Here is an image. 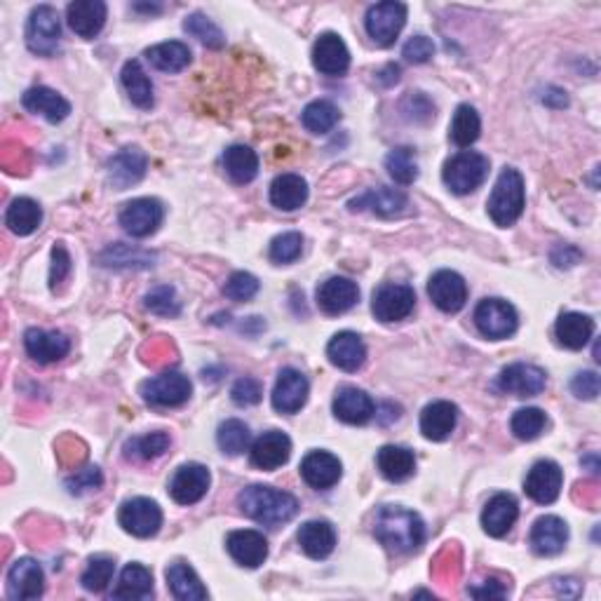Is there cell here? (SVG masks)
Segmentation results:
<instances>
[{
	"label": "cell",
	"instance_id": "23",
	"mask_svg": "<svg viewBox=\"0 0 601 601\" xmlns=\"http://www.w3.org/2000/svg\"><path fill=\"white\" fill-rule=\"evenodd\" d=\"M226 548L235 562L245 566V569H259L268 557V540L263 538V533L254 529L233 531L226 540Z\"/></svg>",
	"mask_w": 601,
	"mask_h": 601
},
{
	"label": "cell",
	"instance_id": "18",
	"mask_svg": "<svg viewBox=\"0 0 601 601\" xmlns=\"http://www.w3.org/2000/svg\"><path fill=\"white\" fill-rule=\"evenodd\" d=\"M8 592L12 599H38L45 592V573L31 557L17 559L8 573Z\"/></svg>",
	"mask_w": 601,
	"mask_h": 601
},
{
	"label": "cell",
	"instance_id": "7",
	"mask_svg": "<svg viewBox=\"0 0 601 601\" xmlns=\"http://www.w3.org/2000/svg\"><path fill=\"white\" fill-rule=\"evenodd\" d=\"M404 24H407V5L395 3V0L371 5L367 12V19H364L369 38L381 47L393 45L397 36L402 33Z\"/></svg>",
	"mask_w": 601,
	"mask_h": 601
},
{
	"label": "cell",
	"instance_id": "38",
	"mask_svg": "<svg viewBox=\"0 0 601 601\" xmlns=\"http://www.w3.org/2000/svg\"><path fill=\"white\" fill-rule=\"evenodd\" d=\"M146 59L151 62L153 69L162 73H179L191 64V50H188V45L179 43V40H170V43L148 47Z\"/></svg>",
	"mask_w": 601,
	"mask_h": 601
},
{
	"label": "cell",
	"instance_id": "21",
	"mask_svg": "<svg viewBox=\"0 0 601 601\" xmlns=\"http://www.w3.org/2000/svg\"><path fill=\"white\" fill-rule=\"evenodd\" d=\"M531 548L540 557H555L564 550L566 540H569V526L564 519L555 515H545L536 519L531 526Z\"/></svg>",
	"mask_w": 601,
	"mask_h": 601
},
{
	"label": "cell",
	"instance_id": "32",
	"mask_svg": "<svg viewBox=\"0 0 601 601\" xmlns=\"http://www.w3.org/2000/svg\"><path fill=\"white\" fill-rule=\"evenodd\" d=\"M327 357L341 371H357L367 360V346L355 332H339L329 341Z\"/></svg>",
	"mask_w": 601,
	"mask_h": 601
},
{
	"label": "cell",
	"instance_id": "16",
	"mask_svg": "<svg viewBox=\"0 0 601 601\" xmlns=\"http://www.w3.org/2000/svg\"><path fill=\"white\" fill-rule=\"evenodd\" d=\"M209 482V470L200 463H188L181 465V468L174 472L172 482H170V496L177 501L179 505H193L205 498Z\"/></svg>",
	"mask_w": 601,
	"mask_h": 601
},
{
	"label": "cell",
	"instance_id": "36",
	"mask_svg": "<svg viewBox=\"0 0 601 601\" xmlns=\"http://www.w3.org/2000/svg\"><path fill=\"white\" fill-rule=\"evenodd\" d=\"M555 334L564 348L580 350L592 339L594 320L590 315H583V313H564L557 320Z\"/></svg>",
	"mask_w": 601,
	"mask_h": 601
},
{
	"label": "cell",
	"instance_id": "52",
	"mask_svg": "<svg viewBox=\"0 0 601 601\" xmlns=\"http://www.w3.org/2000/svg\"><path fill=\"white\" fill-rule=\"evenodd\" d=\"M101 266H111V268H127V266H153V254L148 256L146 252H134L130 256V247L125 245H113L108 247L104 254L99 256Z\"/></svg>",
	"mask_w": 601,
	"mask_h": 601
},
{
	"label": "cell",
	"instance_id": "39",
	"mask_svg": "<svg viewBox=\"0 0 601 601\" xmlns=\"http://www.w3.org/2000/svg\"><path fill=\"white\" fill-rule=\"evenodd\" d=\"M167 585L174 597L179 601H202L207 599V587L200 583L198 573H195L191 566L184 562L172 564L167 569Z\"/></svg>",
	"mask_w": 601,
	"mask_h": 601
},
{
	"label": "cell",
	"instance_id": "13",
	"mask_svg": "<svg viewBox=\"0 0 601 601\" xmlns=\"http://www.w3.org/2000/svg\"><path fill=\"white\" fill-rule=\"evenodd\" d=\"M545 383H548L545 371L526 362L510 364L498 376V388L515 397H536L545 390Z\"/></svg>",
	"mask_w": 601,
	"mask_h": 601
},
{
	"label": "cell",
	"instance_id": "11",
	"mask_svg": "<svg viewBox=\"0 0 601 601\" xmlns=\"http://www.w3.org/2000/svg\"><path fill=\"white\" fill-rule=\"evenodd\" d=\"M120 526L137 538H151L162 526V510L151 498H132L120 508Z\"/></svg>",
	"mask_w": 601,
	"mask_h": 601
},
{
	"label": "cell",
	"instance_id": "51",
	"mask_svg": "<svg viewBox=\"0 0 601 601\" xmlns=\"http://www.w3.org/2000/svg\"><path fill=\"white\" fill-rule=\"evenodd\" d=\"M303 252V238L301 233H282L275 238L273 242H270V261L273 263H294L296 259H299Z\"/></svg>",
	"mask_w": 601,
	"mask_h": 601
},
{
	"label": "cell",
	"instance_id": "12",
	"mask_svg": "<svg viewBox=\"0 0 601 601\" xmlns=\"http://www.w3.org/2000/svg\"><path fill=\"white\" fill-rule=\"evenodd\" d=\"M562 484L564 472L555 461H538L526 475L524 491L538 505H550L562 494Z\"/></svg>",
	"mask_w": 601,
	"mask_h": 601
},
{
	"label": "cell",
	"instance_id": "19",
	"mask_svg": "<svg viewBox=\"0 0 601 601\" xmlns=\"http://www.w3.org/2000/svg\"><path fill=\"white\" fill-rule=\"evenodd\" d=\"M313 64L324 76H343L350 66V52L339 33H322L313 45Z\"/></svg>",
	"mask_w": 601,
	"mask_h": 601
},
{
	"label": "cell",
	"instance_id": "56",
	"mask_svg": "<svg viewBox=\"0 0 601 601\" xmlns=\"http://www.w3.org/2000/svg\"><path fill=\"white\" fill-rule=\"evenodd\" d=\"M233 402L238 404V407H254V404L261 402L263 397V388L261 383L256 381V378H240V381H235V386L231 390Z\"/></svg>",
	"mask_w": 601,
	"mask_h": 601
},
{
	"label": "cell",
	"instance_id": "17",
	"mask_svg": "<svg viewBox=\"0 0 601 601\" xmlns=\"http://www.w3.org/2000/svg\"><path fill=\"white\" fill-rule=\"evenodd\" d=\"M308 378L299 369H282L273 388V407L280 414H296L308 402Z\"/></svg>",
	"mask_w": 601,
	"mask_h": 601
},
{
	"label": "cell",
	"instance_id": "2",
	"mask_svg": "<svg viewBox=\"0 0 601 601\" xmlns=\"http://www.w3.org/2000/svg\"><path fill=\"white\" fill-rule=\"evenodd\" d=\"M238 505L249 519L270 526V529H278V526L292 522L296 512H299V501L292 494L263 484H252L242 489Z\"/></svg>",
	"mask_w": 601,
	"mask_h": 601
},
{
	"label": "cell",
	"instance_id": "31",
	"mask_svg": "<svg viewBox=\"0 0 601 601\" xmlns=\"http://www.w3.org/2000/svg\"><path fill=\"white\" fill-rule=\"evenodd\" d=\"M519 517V505L515 496L510 494H496L489 503L484 505L482 512V526L489 536L503 538L512 526H515Z\"/></svg>",
	"mask_w": 601,
	"mask_h": 601
},
{
	"label": "cell",
	"instance_id": "58",
	"mask_svg": "<svg viewBox=\"0 0 601 601\" xmlns=\"http://www.w3.org/2000/svg\"><path fill=\"white\" fill-rule=\"evenodd\" d=\"M599 388H601V381L597 371H580V374L573 376L571 381V390L578 400H597Z\"/></svg>",
	"mask_w": 601,
	"mask_h": 601
},
{
	"label": "cell",
	"instance_id": "41",
	"mask_svg": "<svg viewBox=\"0 0 601 601\" xmlns=\"http://www.w3.org/2000/svg\"><path fill=\"white\" fill-rule=\"evenodd\" d=\"M224 167L235 184H249L259 174V155H256L249 146L235 144L226 148L224 153Z\"/></svg>",
	"mask_w": 601,
	"mask_h": 601
},
{
	"label": "cell",
	"instance_id": "55",
	"mask_svg": "<svg viewBox=\"0 0 601 601\" xmlns=\"http://www.w3.org/2000/svg\"><path fill=\"white\" fill-rule=\"evenodd\" d=\"M101 484H104V475H101L97 465L80 470L73 477L66 479V489H69V494L73 496H83L87 491H97Z\"/></svg>",
	"mask_w": 601,
	"mask_h": 601
},
{
	"label": "cell",
	"instance_id": "43",
	"mask_svg": "<svg viewBox=\"0 0 601 601\" xmlns=\"http://www.w3.org/2000/svg\"><path fill=\"white\" fill-rule=\"evenodd\" d=\"M479 132H482V120H479V113L475 108L470 104L458 106L449 130L451 141H454L458 148H468L479 139Z\"/></svg>",
	"mask_w": 601,
	"mask_h": 601
},
{
	"label": "cell",
	"instance_id": "50",
	"mask_svg": "<svg viewBox=\"0 0 601 601\" xmlns=\"http://www.w3.org/2000/svg\"><path fill=\"white\" fill-rule=\"evenodd\" d=\"M184 31L191 33L193 38H198L200 43H205L207 47H224L226 38L224 33H221L219 26H216L212 19H207L205 15H200V12H195V15H188L184 22Z\"/></svg>",
	"mask_w": 601,
	"mask_h": 601
},
{
	"label": "cell",
	"instance_id": "44",
	"mask_svg": "<svg viewBox=\"0 0 601 601\" xmlns=\"http://www.w3.org/2000/svg\"><path fill=\"white\" fill-rule=\"evenodd\" d=\"M339 118H341L339 108H336L332 101H327V99L310 101V104L303 108V116H301L303 127L313 134L332 132L336 123H339Z\"/></svg>",
	"mask_w": 601,
	"mask_h": 601
},
{
	"label": "cell",
	"instance_id": "45",
	"mask_svg": "<svg viewBox=\"0 0 601 601\" xmlns=\"http://www.w3.org/2000/svg\"><path fill=\"white\" fill-rule=\"evenodd\" d=\"M216 442H219V449L228 456H240L249 449V442H252V432L238 418H231V421L221 423L219 432H216Z\"/></svg>",
	"mask_w": 601,
	"mask_h": 601
},
{
	"label": "cell",
	"instance_id": "26",
	"mask_svg": "<svg viewBox=\"0 0 601 601\" xmlns=\"http://www.w3.org/2000/svg\"><path fill=\"white\" fill-rule=\"evenodd\" d=\"M24 348L31 360L40 364H52L64 360L71 350V341L62 332H43V329H29L24 334Z\"/></svg>",
	"mask_w": 601,
	"mask_h": 601
},
{
	"label": "cell",
	"instance_id": "42",
	"mask_svg": "<svg viewBox=\"0 0 601 601\" xmlns=\"http://www.w3.org/2000/svg\"><path fill=\"white\" fill-rule=\"evenodd\" d=\"M123 85L127 90V97L134 106L139 108H151L153 106V83L151 78L146 76V71L141 69V64L137 59H132V62H127L123 66Z\"/></svg>",
	"mask_w": 601,
	"mask_h": 601
},
{
	"label": "cell",
	"instance_id": "24",
	"mask_svg": "<svg viewBox=\"0 0 601 601\" xmlns=\"http://www.w3.org/2000/svg\"><path fill=\"white\" fill-rule=\"evenodd\" d=\"M348 207L353 209V212H364V209H369V212H374L378 216H402L409 212V198L402 191H397V188H371L360 198L350 200Z\"/></svg>",
	"mask_w": 601,
	"mask_h": 601
},
{
	"label": "cell",
	"instance_id": "30",
	"mask_svg": "<svg viewBox=\"0 0 601 601\" xmlns=\"http://www.w3.org/2000/svg\"><path fill=\"white\" fill-rule=\"evenodd\" d=\"M22 104L26 111L36 113V116H43L47 123H62V120L69 118L71 113V104L66 101L62 94L50 90V87H31V90L24 92Z\"/></svg>",
	"mask_w": 601,
	"mask_h": 601
},
{
	"label": "cell",
	"instance_id": "6",
	"mask_svg": "<svg viewBox=\"0 0 601 601\" xmlns=\"http://www.w3.org/2000/svg\"><path fill=\"white\" fill-rule=\"evenodd\" d=\"M193 386L188 381V376L179 374V371H165V374L148 378V381L141 386V397H144L146 404L151 407H181L191 400Z\"/></svg>",
	"mask_w": 601,
	"mask_h": 601
},
{
	"label": "cell",
	"instance_id": "15",
	"mask_svg": "<svg viewBox=\"0 0 601 601\" xmlns=\"http://www.w3.org/2000/svg\"><path fill=\"white\" fill-rule=\"evenodd\" d=\"M146 167V153L137 146H127L108 160V184L116 188V191H127V188L144 179Z\"/></svg>",
	"mask_w": 601,
	"mask_h": 601
},
{
	"label": "cell",
	"instance_id": "14",
	"mask_svg": "<svg viewBox=\"0 0 601 601\" xmlns=\"http://www.w3.org/2000/svg\"><path fill=\"white\" fill-rule=\"evenodd\" d=\"M428 294L442 313H458L468 301V285L456 270H437L428 282Z\"/></svg>",
	"mask_w": 601,
	"mask_h": 601
},
{
	"label": "cell",
	"instance_id": "46",
	"mask_svg": "<svg viewBox=\"0 0 601 601\" xmlns=\"http://www.w3.org/2000/svg\"><path fill=\"white\" fill-rule=\"evenodd\" d=\"M386 170L400 186H411L418 179V160L414 148L400 146L388 153Z\"/></svg>",
	"mask_w": 601,
	"mask_h": 601
},
{
	"label": "cell",
	"instance_id": "37",
	"mask_svg": "<svg viewBox=\"0 0 601 601\" xmlns=\"http://www.w3.org/2000/svg\"><path fill=\"white\" fill-rule=\"evenodd\" d=\"M153 594V573L141 564H127L120 573V583L113 590V599H148Z\"/></svg>",
	"mask_w": 601,
	"mask_h": 601
},
{
	"label": "cell",
	"instance_id": "4",
	"mask_svg": "<svg viewBox=\"0 0 601 601\" xmlns=\"http://www.w3.org/2000/svg\"><path fill=\"white\" fill-rule=\"evenodd\" d=\"M489 174V158L477 151H461L444 162L442 179L451 193L468 195L484 184Z\"/></svg>",
	"mask_w": 601,
	"mask_h": 601
},
{
	"label": "cell",
	"instance_id": "9",
	"mask_svg": "<svg viewBox=\"0 0 601 601\" xmlns=\"http://www.w3.org/2000/svg\"><path fill=\"white\" fill-rule=\"evenodd\" d=\"M416 306V294L409 285H395V282H388V285H381L374 292V299H371V310H374L376 320L381 322H402L414 313Z\"/></svg>",
	"mask_w": 601,
	"mask_h": 601
},
{
	"label": "cell",
	"instance_id": "33",
	"mask_svg": "<svg viewBox=\"0 0 601 601\" xmlns=\"http://www.w3.org/2000/svg\"><path fill=\"white\" fill-rule=\"evenodd\" d=\"M299 545L310 559H327L336 548L334 526L324 519H313L299 529Z\"/></svg>",
	"mask_w": 601,
	"mask_h": 601
},
{
	"label": "cell",
	"instance_id": "34",
	"mask_svg": "<svg viewBox=\"0 0 601 601\" xmlns=\"http://www.w3.org/2000/svg\"><path fill=\"white\" fill-rule=\"evenodd\" d=\"M376 465L388 482H407L416 472V456L407 447L388 444L376 454Z\"/></svg>",
	"mask_w": 601,
	"mask_h": 601
},
{
	"label": "cell",
	"instance_id": "3",
	"mask_svg": "<svg viewBox=\"0 0 601 601\" xmlns=\"http://www.w3.org/2000/svg\"><path fill=\"white\" fill-rule=\"evenodd\" d=\"M524 205H526L524 177L515 170V167H505V170L498 174L494 191H491V198L486 202L491 221L501 228L517 224V219L524 212Z\"/></svg>",
	"mask_w": 601,
	"mask_h": 601
},
{
	"label": "cell",
	"instance_id": "20",
	"mask_svg": "<svg viewBox=\"0 0 601 601\" xmlns=\"http://www.w3.org/2000/svg\"><path fill=\"white\" fill-rule=\"evenodd\" d=\"M252 465L259 470H278L292 456V440L280 430L263 432L252 444Z\"/></svg>",
	"mask_w": 601,
	"mask_h": 601
},
{
	"label": "cell",
	"instance_id": "35",
	"mask_svg": "<svg viewBox=\"0 0 601 601\" xmlns=\"http://www.w3.org/2000/svg\"><path fill=\"white\" fill-rule=\"evenodd\" d=\"M308 200V184L301 174H280L270 184V202L282 212H294L306 205Z\"/></svg>",
	"mask_w": 601,
	"mask_h": 601
},
{
	"label": "cell",
	"instance_id": "60",
	"mask_svg": "<svg viewBox=\"0 0 601 601\" xmlns=\"http://www.w3.org/2000/svg\"><path fill=\"white\" fill-rule=\"evenodd\" d=\"M470 594L475 599H503L505 594H508V587H505L501 580L489 578L479 587H470Z\"/></svg>",
	"mask_w": 601,
	"mask_h": 601
},
{
	"label": "cell",
	"instance_id": "22",
	"mask_svg": "<svg viewBox=\"0 0 601 601\" xmlns=\"http://www.w3.org/2000/svg\"><path fill=\"white\" fill-rule=\"evenodd\" d=\"M343 475V465L339 458L329 451H310L301 461V477L306 479L308 486L317 491L332 489Z\"/></svg>",
	"mask_w": 601,
	"mask_h": 601
},
{
	"label": "cell",
	"instance_id": "59",
	"mask_svg": "<svg viewBox=\"0 0 601 601\" xmlns=\"http://www.w3.org/2000/svg\"><path fill=\"white\" fill-rule=\"evenodd\" d=\"M402 54L409 59V62L425 64V62H430L432 54H435V43H432L428 36H414L407 40Z\"/></svg>",
	"mask_w": 601,
	"mask_h": 601
},
{
	"label": "cell",
	"instance_id": "8",
	"mask_svg": "<svg viewBox=\"0 0 601 601\" xmlns=\"http://www.w3.org/2000/svg\"><path fill=\"white\" fill-rule=\"evenodd\" d=\"M475 324L479 334L486 336V339L501 341L517 332L519 317L512 303L503 299H484L475 308Z\"/></svg>",
	"mask_w": 601,
	"mask_h": 601
},
{
	"label": "cell",
	"instance_id": "49",
	"mask_svg": "<svg viewBox=\"0 0 601 601\" xmlns=\"http://www.w3.org/2000/svg\"><path fill=\"white\" fill-rule=\"evenodd\" d=\"M113 573H116V562H113L111 557H92L83 578H80V583H83L87 592H104L108 583L113 580Z\"/></svg>",
	"mask_w": 601,
	"mask_h": 601
},
{
	"label": "cell",
	"instance_id": "40",
	"mask_svg": "<svg viewBox=\"0 0 601 601\" xmlns=\"http://www.w3.org/2000/svg\"><path fill=\"white\" fill-rule=\"evenodd\" d=\"M40 221H43V209L36 200L31 198H17L12 200V205L8 207V214H5V224L15 235H31L38 231Z\"/></svg>",
	"mask_w": 601,
	"mask_h": 601
},
{
	"label": "cell",
	"instance_id": "25",
	"mask_svg": "<svg viewBox=\"0 0 601 601\" xmlns=\"http://www.w3.org/2000/svg\"><path fill=\"white\" fill-rule=\"evenodd\" d=\"M360 299V289L350 278H329L317 287V306L327 315H343Z\"/></svg>",
	"mask_w": 601,
	"mask_h": 601
},
{
	"label": "cell",
	"instance_id": "53",
	"mask_svg": "<svg viewBox=\"0 0 601 601\" xmlns=\"http://www.w3.org/2000/svg\"><path fill=\"white\" fill-rule=\"evenodd\" d=\"M146 308L155 315L177 317L181 313V301L172 287H158L151 294H146Z\"/></svg>",
	"mask_w": 601,
	"mask_h": 601
},
{
	"label": "cell",
	"instance_id": "48",
	"mask_svg": "<svg viewBox=\"0 0 601 601\" xmlns=\"http://www.w3.org/2000/svg\"><path fill=\"white\" fill-rule=\"evenodd\" d=\"M545 425H548V416H545V411H540L536 407H526V409L515 411L510 428H512V432H515L517 440L531 442L545 430Z\"/></svg>",
	"mask_w": 601,
	"mask_h": 601
},
{
	"label": "cell",
	"instance_id": "54",
	"mask_svg": "<svg viewBox=\"0 0 601 601\" xmlns=\"http://www.w3.org/2000/svg\"><path fill=\"white\" fill-rule=\"evenodd\" d=\"M256 292H259V280L252 273H245V270L233 273L224 287V294L233 301H249L254 299Z\"/></svg>",
	"mask_w": 601,
	"mask_h": 601
},
{
	"label": "cell",
	"instance_id": "27",
	"mask_svg": "<svg viewBox=\"0 0 601 601\" xmlns=\"http://www.w3.org/2000/svg\"><path fill=\"white\" fill-rule=\"evenodd\" d=\"M66 22L80 38L99 36L106 24V3L101 0H76L66 8Z\"/></svg>",
	"mask_w": 601,
	"mask_h": 601
},
{
	"label": "cell",
	"instance_id": "28",
	"mask_svg": "<svg viewBox=\"0 0 601 601\" xmlns=\"http://www.w3.org/2000/svg\"><path fill=\"white\" fill-rule=\"evenodd\" d=\"M334 414L339 421L348 425H364L376 414L374 400L360 388L346 386L334 397Z\"/></svg>",
	"mask_w": 601,
	"mask_h": 601
},
{
	"label": "cell",
	"instance_id": "5",
	"mask_svg": "<svg viewBox=\"0 0 601 601\" xmlns=\"http://www.w3.org/2000/svg\"><path fill=\"white\" fill-rule=\"evenodd\" d=\"M59 40H62V22L57 10L50 5H40L31 12L26 24V45L38 57H52L59 50Z\"/></svg>",
	"mask_w": 601,
	"mask_h": 601
},
{
	"label": "cell",
	"instance_id": "29",
	"mask_svg": "<svg viewBox=\"0 0 601 601\" xmlns=\"http://www.w3.org/2000/svg\"><path fill=\"white\" fill-rule=\"evenodd\" d=\"M458 423V407L447 400H437L428 404L421 414V432L425 440L444 442L454 432Z\"/></svg>",
	"mask_w": 601,
	"mask_h": 601
},
{
	"label": "cell",
	"instance_id": "10",
	"mask_svg": "<svg viewBox=\"0 0 601 601\" xmlns=\"http://www.w3.org/2000/svg\"><path fill=\"white\" fill-rule=\"evenodd\" d=\"M162 219H165V207L155 198H137L127 202L123 212H120V226L132 238H148V235H153L160 228Z\"/></svg>",
	"mask_w": 601,
	"mask_h": 601
},
{
	"label": "cell",
	"instance_id": "47",
	"mask_svg": "<svg viewBox=\"0 0 601 601\" xmlns=\"http://www.w3.org/2000/svg\"><path fill=\"white\" fill-rule=\"evenodd\" d=\"M170 435L167 432H151V435L144 437H134L125 444V456L134 458V461H153V458H160L170 449Z\"/></svg>",
	"mask_w": 601,
	"mask_h": 601
},
{
	"label": "cell",
	"instance_id": "57",
	"mask_svg": "<svg viewBox=\"0 0 601 601\" xmlns=\"http://www.w3.org/2000/svg\"><path fill=\"white\" fill-rule=\"evenodd\" d=\"M71 273V256L66 252V247L59 245L52 247V266H50V287L57 289L62 282L69 278Z\"/></svg>",
	"mask_w": 601,
	"mask_h": 601
},
{
	"label": "cell",
	"instance_id": "1",
	"mask_svg": "<svg viewBox=\"0 0 601 601\" xmlns=\"http://www.w3.org/2000/svg\"><path fill=\"white\" fill-rule=\"evenodd\" d=\"M374 533L388 550L409 555L423 545L425 524L416 512L402 508V505H383L376 515Z\"/></svg>",
	"mask_w": 601,
	"mask_h": 601
}]
</instances>
